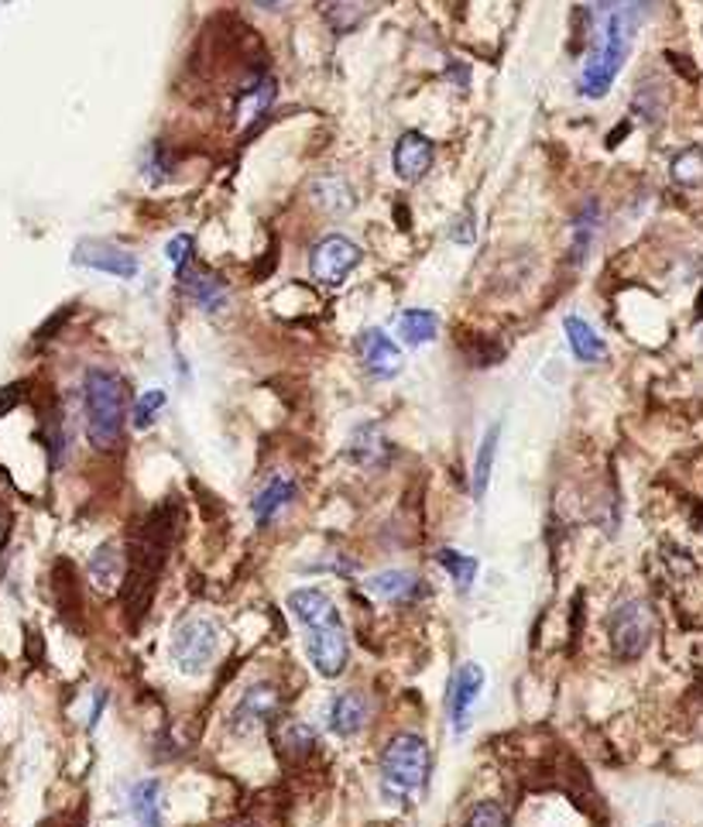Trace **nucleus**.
<instances>
[{
  "instance_id": "obj_27",
  "label": "nucleus",
  "mask_w": 703,
  "mask_h": 827,
  "mask_svg": "<svg viewBox=\"0 0 703 827\" xmlns=\"http://www.w3.org/2000/svg\"><path fill=\"white\" fill-rule=\"evenodd\" d=\"M673 179L679 186H700L703 183V151L687 148L673 159Z\"/></svg>"
},
{
  "instance_id": "obj_13",
  "label": "nucleus",
  "mask_w": 703,
  "mask_h": 827,
  "mask_svg": "<svg viewBox=\"0 0 703 827\" xmlns=\"http://www.w3.org/2000/svg\"><path fill=\"white\" fill-rule=\"evenodd\" d=\"M391 162H394V176L402 183H419L432 165V141L419 135V130H405L391 151Z\"/></svg>"
},
{
  "instance_id": "obj_33",
  "label": "nucleus",
  "mask_w": 703,
  "mask_h": 827,
  "mask_svg": "<svg viewBox=\"0 0 703 827\" xmlns=\"http://www.w3.org/2000/svg\"><path fill=\"white\" fill-rule=\"evenodd\" d=\"M254 4H258V8H278L281 0H254Z\"/></svg>"
},
{
  "instance_id": "obj_4",
  "label": "nucleus",
  "mask_w": 703,
  "mask_h": 827,
  "mask_svg": "<svg viewBox=\"0 0 703 827\" xmlns=\"http://www.w3.org/2000/svg\"><path fill=\"white\" fill-rule=\"evenodd\" d=\"M83 412L86 437L97 450L117 447L127 423V385L110 367H90L83 378Z\"/></svg>"
},
{
  "instance_id": "obj_1",
  "label": "nucleus",
  "mask_w": 703,
  "mask_h": 827,
  "mask_svg": "<svg viewBox=\"0 0 703 827\" xmlns=\"http://www.w3.org/2000/svg\"><path fill=\"white\" fill-rule=\"evenodd\" d=\"M590 14H594V28H590V52L580 73V93L601 100L625 70L645 11L625 0H594Z\"/></svg>"
},
{
  "instance_id": "obj_29",
  "label": "nucleus",
  "mask_w": 703,
  "mask_h": 827,
  "mask_svg": "<svg viewBox=\"0 0 703 827\" xmlns=\"http://www.w3.org/2000/svg\"><path fill=\"white\" fill-rule=\"evenodd\" d=\"M285 745H289V752H296V755H305V752H313L316 735H313V728H310V725L296 722V725L285 728Z\"/></svg>"
},
{
  "instance_id": "obj_14",
  "label": "nucleus",
  "mask_w": 703,
  "mask_h": 827,
  "mask_svg": "<svg viewBox=\"0 0 703 827\" xmlns=\"http://www.w3.org/2000/svg\"><path fill=\"white\" fill-rule=\"evenodd\" d=\"M357 354H361V361H364V367L371 375H378V378H391V375H399V367H402V351H399V343H394L385 330H364L361 337H357Z\"/></svg>"
},
{
  "instance_id": "obj_10",
  "label": "nucleus",
  "mask_w": 703,
  "mask_h": 827,
  "mask_svg": "<svg viewBox=\"0 0 703 827\" xmlns=\"http://www.w3.org/2000/svg\"><path fill=\"white\" fill-rule=\"evenodd\" d=\"M73 261L83 268H93V272H106L114 278H135L141 261L135 251H127L114 241H100V237H83V241L73 248Z\"/></svg>"
},
{
  "instance_id": "obj_12",
  "label": "nucleus",
  "mask_w": 703,
  "mask_h": 827,
  "mask_svg": "<svg viewBox=\"0 0 703 827\" xmlns=\"http://www.w3.org/2000/svg\"><path fill=\"white\" fill-rule=\"evenodd\" d=\"M367 722H371V698L364 690H343V693H337L334 701H329L326 725L334 735L354 738L367 728Z\"/></svg>"
},
{
  "instance_id": "obj_20",
  "label": "nucleus",
  "mask_w": 703,
  "mask_h": 827,
  "mask_svg": "<svg viewBox=\"0 0 703 827\" xmlns=\"http://www.w3.org/2000/svg\"><path fill=\"white\" fill-rule=\"evenodd\" d=\"M598 224H601V203L587 200L577 210L574 224H569V241H574V258L577 261H583L590 254V245H594V237H598Z\"/></svg>"
},
{
  "instance_id": "obj_7",
  "label": "nucleus",
  "mask_w": 703,
  "mask_h": 827,
  "mask_svg": "<svg viewBox=\"0 0 703 827\" xmlns=\"http://www.w3.org/2000/svg\"><path fill=\"white\" fill-rule=\"evenodd\" d=\"M652 632H655V618H652L645 601L628 598V601L611 607L607 639H611V649L618 660H639L652 642Z\"/></svg>"
},
{
  "instance_id": "obj_30",
  "label": "nucleus",
  "mask_w": 703,
  "mask_h": 827,
  "mask_svg": "<svg viewBox=\"0 0 703 827\" xmlns=\"http://www.w3.org/2000/svg\"><path fill=\"white\" fill-rule=\"evenodd\" d=\"M189 248H192V237H175V241L168 245V261H175L179 268H186L189 261Z\"/></svg>"
},
{
  "instance_id": "obj_17",
  "label": "nucleus",
  "mask_w": 703,
  "mask_h": 827,
  "mask_svg": "<svg viewBox=\"0 0 703 827\" xmlns=\"http://www.w3.org/2000/svg\"><path fill=\"white\" fill-rule=\"evenodd\" d=\"M130 817L138 820V827H165L162 820V782L159 779H138L127 793Z\"/></svg>"
},
{
  "instance_id": "obj_6",
  "label": "nucleus",
  "mask_w": 703,
  "mask_h": 827,
  "mask_svg": "<svg viewBox=\"0 0 703 827\" xmlns=\"http://www.w3.org/2000/svg\"><path fill=\"white\" fill-rule=\"evenodd\" d=\"M172 663L186 677H203L219 656V625L206 615H189L172 632Z\"/></svg>"
},
{
  "instance_id": "obj_24",
  "label": "nucleus",
  "mask_w": 703,
  "mask_h": 827,
  "mask_svg": "<svg viewBox=\"0 0 703 827\" xmlns=\"http://www.w3.org/2000/svg\"><path fill=\"white\" fill-rule=\"evenodd\" d=\"M436 330H439V319H436V313H429V310H405V313L399 316V334H402V340H405L409 347L429 343V340L436 337Z\"/></svg>"
},
{
  "instance_id": "obj_5",
  "label": "nucleus",
  "mask_w": 703,
  "mask_h": 827,
  "mask_svg": "<svg viewBox=\"0 0 703 827\" xmlns=\"http://www.w3.org/2000/svg\"><path fill=\"white\" fill-rule=\"evenodd\" d=\"M429 745L423 735L402 731L381 752V797L388 803H409L426 790Z\"/></svg>"
},
{
  "instance_id": "obj_9",
  "label": "nucleus",
  "mask_w": 703,
  "mask_h": 827,
  "mask_svg": "<svg viewBox=\"0 0 703 827\" xmlns=\"http://www.w3.org/2000/svg\"><path fill=\"white\" fill-rule=\"evenodd\" d=\"M281 711V693L275 684L268 680H258L251 684L244 693H240V701L234 704L230 711V731L234 735H254L265 728L272 717H278Z\"/></svg>"
},
{
  "instance_id": "obj_2",
  "label": "nucleus",
  "mask_w": 703,
  "mask_h": 827,
  "mask_svg": "<svg viewBox=\"0 0 703 827\" xmlns=\"http://www.w3.org/2000/svg\"><path fill=\"white\" fill-rule=\"evenodd\" d=\"M289 612L305 632V656L326 680H337L350 663V639L337 604L319 587H299L289 594Z\"/></svg>"
},
{
  "instance_id": "obj_18",
  "label": "nucleus",
  "mask_w": 703,
  "mask_h": 827,
  "mask_svg": "<svg viewBox=\"0 0 703 827\" xmlns=\"http://www.w3.org/2000/svg\"><path fill=\"white\" fill-rule=\"evenodd\" d=\"M563 330H566L569 351H574V358H577L580 364H598V361L607 358L604 340L598 337V330H594V326H590L583 316H566V319H563Z\"/></svg>"
},
{
  "instance_id": "obj_8",
  "label": "nucleus",
  "mask_w": 703,
  "mask_h": 827,
  "mask_svg": "<svg viewBox=\"0 0 703 827\" xmlns=\"http://www.w3.org/2000/svg\"><path fill=\"white\" fill-rule=\"evenodd\" d=\"M361 258H364L361 245H354L343 234H329L310 251V275L323 281V286H340L361 265Z\"/></svg>"
},
{
  "instance_id": "obj_16",
  "label": "nucleus",
  "mask_w": 703,
  "mask_h": 827,
  "mask_svg": "<svg viewBox=\"0 0 703 827\" xmlns=\"http://www.w3.org/2000/svg\"><path fill=\"white\" fill-rule=\"evenodd\" d=\"M364 591L375 601H415L423 594V580L409 571H381L364 580Z\"/></svg>"
},
{
  "instance_id": "obj_32",
  "label": "nucleus",
  "mask_w": 703,
  "mask_h": 827,
  "mask_svg": "<svg viewBox=\"0 0 703 827\" xmlns=\"http://www.w3.org/2000/svg\"><path fill=\"white\" fill-rule=\"evenodd\" d=\"M625 4H635V8H642V11H649V8H652V0H625Z\"/></svg>"
},
{
  "instance_id": "obj_26",
  "label": "nucleus",
  "mask_w": 703,
  "mask_h": 827,
  "mask_svg": "<svg viewBox=\"0 0 703 827\" xmlns=\"http://www.w3.org/2000/svg\"><path fill=\"white\" fill-rule=\"evenodd\" d=\"M464 827H512V817L498 800H480L467 811Z\"/></svg>"
},
{
  "instance_id": "obj_3",
  "label": "nucleus",
  "mask_w": 703,
  "mask_h": 827,
  "mask_svg": "<svg viewBox=\"0 0 703 827\" xmlns=\"http://www.w3.org/2000/svg\"><path fill=\"white\" fill-rule=\"evenodd\" d=\"M172 539H175V505L155 509L148 515V522L138 529L135 536V547H130V574H127V612L135 607L141 615L145 604L155 591V580L165 567V556L172 550Z\"/></svg>"
},
{
  "instance_id": "obj_21",
  "label": "nucleus",
  "mask_w": 703,
  "mask_h": 827,
  "mask_svg": "<svg viewBox=\"0 0 703 827\" xmlns=\"http://www.w3.org/2000/svg\"><path fill=\"white\" fill-rule=\"evenodd\" d=\"M121 574H124V556L117 553L114 542H106V547H100L90 556V580H93V587H100V591H114Z\"/></svg>"
},
{
  "instance_id": "obj_15",
  "label": "nucleus",
  "mask_w": 703,
  "mask_h": 827,
  "mask_svg": "<svg viewBox=\"0 0 703 827\" xmlns=\"http://www.w3.org/2000/svg\"><path fill=\"white\" fill-rule=\"evenodd\" d=\"M296 491H299V488H296L292 477H285V474L268 477V485L261 488V491L254 494V502H251L258 526H272V522L296 502Z\"/></svg>"
},
{
  "instance_id": "obj_19",
  "label": "nucleus",
  "mask_w": 703,
  "mask_h": 827,
  "mask_svg": "<svg viewBox=\"0 0 703 827\" xmlns=\"http://www.w3.org/2000/svg\"><path fill=\"white\" fill-rule=\"evenodd\" d=\"M183 275V292L196 302L200 310L213 313L227 306V286L219 278L210 275H196V272H179Z\"/></svg>"
},
{
  "instance_id": "obj_28",
  "label": "nucleus",
  "mask_w": 703,
  "mask_h": 827,
  "mask_svg": "<svg viewBox=\"0 0 703 827\" xmlns=\"http://www.w3.org/2000/svg\"><path fill=\"white\" fill-rule=\"evenodd\" d=\"M162 409H165V391L162 388H151V391H145V396L135 402V409H130V423H135V429H148L151 423L159 419Z\"/></svg>"
},
{
  "instance_id": "obj_22",
  "label": "nucleus",
  "mask_w": 703,
  "mask_h": 827,
  "mask_svg": "<svg viewBox=\"0 0 703 827\" xmlns=\"http://www.w3.org/2000/svg\"><path fill=\"white\" fill-rule=\"evenodd\" d=\"M498 440H501V423H494L488 429V437L480 440L477 461H474V502H485L488 485H491V467H494V453H498Z\"/></svg>"
},
{
  "instance_id": "obj_23",
  "label": "nucleus",
  "mask_w": 703,
  "mask_h": 827,
  "mask_svg": "<svg viewBox=\"0 0 703 827\" xmlns=\"http://www.w3.org/2000/svg\"><path fill=\"white\" fill-rule=\"evenodd\" d=\"M313 200H316L326 213H347V210H354V189H350V186H347L343 179H337V176H326V179H316Z\"/></svg>"
},
{
  "instance_id": "obj_31",
  "label": "nucleus",
  "mask_w": 703,
  "mask_h": 827,
  "mask_svg": "<svg viewBox=\"0 0 703 827\" xmlns=\"http://www.w3.org/2000/svg\"><path fill=\"white\" fill-rule=\"evenodd\" d=\"M106 707V690H97V698H93V711H90V728H97V722H100V711Z\"/></svg>"
},
{
  "instance_id": "obj_11",
  "label": "nucleus",
  "mask_w": 703,
  "mask_h": 827,
  "mask_svg": "<svg viewBox=\"0 0 703 827\" xmlns=\"http://www.w3.org/2000/svg\"><path fill=\"white\" fill-rule=\"evenodd\" d=\"M480 690H485V669H480L477 663H464L453 673L450 693H447V714H450L453 735H467L474 704L480 701Z\"/></svg>"
},
{
  "instance_id": "obj_25",
  "label": "nucleus",
  "mask_w": 703,
  "mask_h": 827,
  "mask_svg": "<svg viewBox=\"0 0 703 827\" xmlns=\"http://www.w3.org/2000/svg\"><path fill=\"white\" fill-rule=\"evenodd\" d=\"M439 567H443L450 577H453V584H456V591H470L474 587V580H477V560L474 556H467V553H456V550H439Z\"/></svg>"
}]
</instances>
